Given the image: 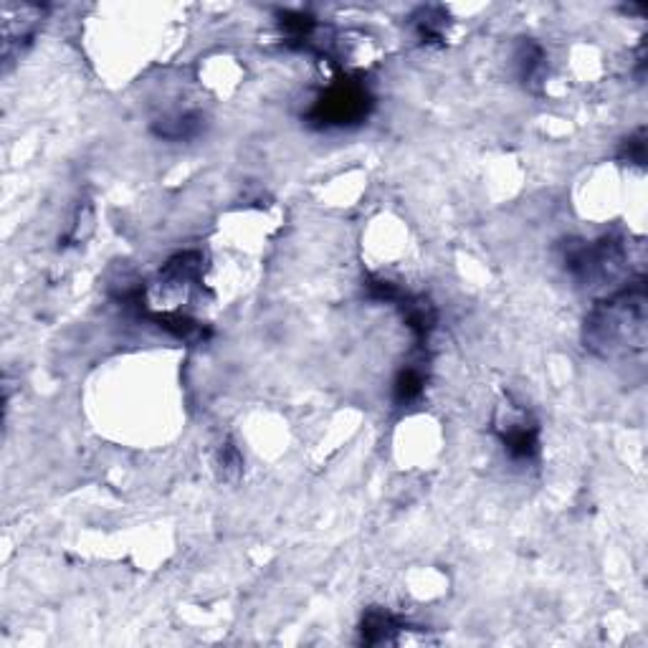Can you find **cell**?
<instances>
[{
	"mask_svg": "<svg viewBox=\"0 0 648 648\" xmlns=\"http://www.w3.org/2000/svg\"><path fill=\"white\" fill-rule=\"evenodd\" d=\"M646 342V284L636 279L611 299L600 302L585 319V347L600 355L641 350Z\"/></svg>",
	"mask_w": 648,
	"mask_h": 648,
	"instance_id": "cell-1",
	"label": "cell"
},
{
	"mask_svg": "<svg viewBox=\"0 0 648 648\" xmlns=\"http://www.w3.org/2000/svg\"><path fill=\"white\" fill-rule=\"evenodd\" d=\"M373 97L365 84L342 79L332 84L309 109V122L317 127H350L362 122L370 114Z\"/></svg>",
	"mask_w": 648,
	"mask_h": 648,
	"instance_id": "cell-2",
	"label": "cell"
},
{
	"mask_svg": "<svg viewBox=\"0 0 648 648\" xmlns=\"http://www.w3.org/2000/svg\"><path fill=\"white\" fill-rule=\"evenodd\" d=\"M562 261L565 269L578 281H600L611 279L626 261L623 246L613 238H603L598 243L590 241H570L562 249Z\"/></svg>",
	"mask_w": 648,
	"mask_h": 648,
	"instance_id": "cell-3",
	"label": "cell"
},
{
	"mask_svg": "<svg viewBox=\"0 0 648 648\" xmlns=\"http://www.w3.org/2000/svg\"><path fill=\"white\" fill-rule=\"evenodd\" d=\"M494 431H497L504 451L514 461H532L537 456V449H540V428H537L535 418L524 411V408H519V405H502Z\"/></svg>",
	"mask_w": 648,
	"mask_h": 648,
	"instance_id": "cell-4",
	"label": "cell"
},
{
	"mask_svg": "<svg viewBox=\"0 0 648 648\" xmlns=\"http://www.w3.org/2000/svg\"><path fill=\"white\" fill-rule=\"evenodd\" d=\"M44 8L41 6H3V59L11 61V56L28 44L36 33L38 21H44Z\"/></svg>",
	"mask_w": 648,
	"mask_h": 648,
	"instance_id": "cell-5",
	"label": "cell"
},
{
	"mask_svg": "<svg viewBox=\"0 0 648 648\" xmlns=\"http://www.w3.org/2000/svg\"><path fill=\"white\" fill-rule=\"evenodd\" d=\"M200 122H203V117L200 114H178V117L173 119H160L155 127V132L160 137H165V140H190V137H195L200 132Z\"/></svg>",
	"mask_w": 648,
	"mask_h": 648,
	"instance_id": "cell-6",
	"label": "cell"
},
{
	"mask_svg": "<svg viewBox=\"0 0 648 648\" xmlns=\"http://www.w3.org/2000/svg\"><path fill=\"white\" fill-rule=\"evenodd\" d=\"M514 59H517V69L524 81H535L537 74L545 69V51L535 41H522Z\"/></svg>",
	"mask_w": 648,
	"mask_h": 648,
	"instance_id": "cell-7",
	"label": "cell"
},
{
	"mask_svg": "<svg viewBox=\"0 0 648 648\" xmlns=\"http://www.w3.org/2000/svg\"><path fill=\"white\" fill-rule=\"evenodd\" d=\"M423 385H426V380H423V373L418 368H405L403 373L398 375V380H395V403L398 405H408L413 403V400L418 398V395L423 393Z\"/></svg>",
	"mask_w": 648,
	"mask_h": 648,
	"instance_id": "cell-8",
	"label": "cell"
},
{
	"mask_svg": "<svg viewBox=\"0 0 648 648\" xmlns=\"http://www.w3.org/2000/svg\"><path fill=\"white\" fill-rule=\"evenodd\" d=\"M443 21H446V13L441 8H421L416 16V26H418V36L421 38H441V28Z\"/></svg>",
	"mask_w": 648,
	"mask_h": 648,
	"instance_id": "cell-9",
	"label": "cell"
},
{
	"mask_svg": "<svg viewBox=\"0 0 648 648\" xmlns=\"http://www.w3.org/2000/svg\"><path fill=\"white\" fill-rule=\"evenodd\" d=\"M216 466L221 469L223 479H233V476L241 471V456H238V451L233 443H223L221 449H218Z\"/></svg>",
	"mask_w": 648,
	"mask_h": 648,
	"instance_id": "cell-10",
	"label": "cell"
}]
</instances>
